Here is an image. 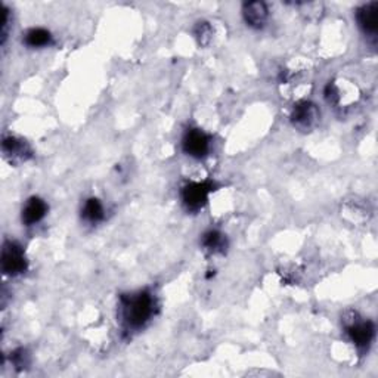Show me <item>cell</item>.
Returning a JSON list of instances; mask_svg holds the SVG:
<instances>
[{
  "label": "cell",
  "mask_w": 378,
  "mask_h": 378,
  "mask_svg": "<svg viewBox=\"0 0 378 378\" xmlns=\"http://www.w3.org/2000/svg\"><path fill=\"white\" fill-rule=\"evenodd\" d=\"M156 312V299L149 291L126 294L120 299V318L124 330L137 331L144 328Z\"/></svg>",
  "instance_id": "6da1fadb"
},
{
  "label": "cell",
  "mask_w": 378,
  "mask_h": 378,
  "mask_svg": "<svg viewBox=\"0 0 378 378\" xmlns=\"http://www.w3.org/2000/svg\"><path fill=\"white\" fill-rule=\"evenodd\" d=\"M216 188V184L212 180L204 182H189L180 191V198L188 212H200L207 204L208 195Z\"/></svg>",
  "instance_id": "7a4b0ae2"
},
{
  "label": "cell",
  "mask_w": 378,
  "mask_h": 378,
  "mask_svg": "<svg viewBox=\"0 0 378 378\" xmlns=\"http://www.w3.org/2000/svg\"><path fill=\"white\" fill-rule=\"evenodd\" d=\"M29 268L24 248L17 241H5L2 248V271L8 276H18Z\"/></svg>",
  "instance_id": "3957f363"
},
{
  "label": "cell",
  "mask_w": 378,
  "mask_h": 378,
  "mask_svg": "<svg viewBox=\"0 0 378 378\" xmlns=\"http://www.w3.org/2000/svg\"><path fill=\"white\" fill-rule=\"evenodd\" d=\"M350 319H343L349 339L358 349H368L375 335L374 324L371 320H362L353 312H350Z\"/></svg>",
  "instance_id": "277c9868"
},
{
  "label": "cell",
  "mask_w": 378,
  "mask_h": 378,
  "mask_svg": "<svg viewBox=\"0 0 378 378\" xmlns=\"http://www.w3.org/2000/svg\"><path fill=\"white\" fill-rule=\"evenodd\" d=\"M320 113L318 107L311 101H300L292 107L291 123L302 132H311L318 124Z\"/></svg>",
  "instance_id": "5b68a950"
},
{
  "label": "cell",
  "mask_w": 378,
  "mask_h": 378,
  "mask_svg": "<svg viewBox=\"0 0 378 378\" xmlns=\"http://www.w3.org/2000/svg\"><path fill=\"white\" fill-rule=\"evenodd\" d=\"M182 148H184L187 156L201 160L208 156L212 141H210V136L201 129H188L184 139H182Z\"/></svg>",
  "instance_id": "8992f818"
},
{
  "label": "cell",
  "mask_w": 378,
  "mask_h": 378,
  "mask_svg": "<svg viewBox=\"0 0 378 378\" xmlns=\"http://www.w3.org/2000/svg\"><path fill=\"white\" fill-rule=\"evenodd\" d=\"M2 151L12 163H22L30 160L33 156L30 145L17 136L4 137Z\"/></svg>",
  "instance_id": "52a82bcc"
},
{
  "label": "cell",
  "mask_w": 378,
  "mask_h": 378,
  "mask_svg": "<svg viewBox=\"0 0 378 378\" xmlns=\"http://www.w3.org/2000/svg\"><path fill=\"white\" fill-rule=\"evenodd\" d=\"M243 17L248 27L255 30H260L266 25L269 18L268 5L264 2H260V0H256V2H247L243 6Z\"/></svg>",
  "instance_id": "ba28073f"
},
{
  "label": "cell",
  "mask_w": 378,
  "mask_h": 378,
  "mask_svg": "<svg viewBox=\"0 0 378 378\" xmlns=\"http://www.w3.org/2000/svg\"><path fill=\"white\" fill-rule=\"evenodd\" d=\"M356 21L363 33L375 37L378 32V4L370 2L358 8Z\"/></svg>",
  "instance_id": "9c48e42d"
},
{
  "label": "cell",
  "mask_w": 378,
  "mask_h": 378,
  "mask_svg": "<svg viewBox=\"0 0 378 378\" xmlns=\"http://www.w3.org/2000/svg\"><path fill=\"white\" fill-rule=\"evenodd\" d=\"M48 204L45 200L40 197H32L25 201L22 212H21V220L25 227H33L40 220H43L48 215Z\"/></svg>",
  "instance_id": "30bf717a"
},
{
  "label": "cell",
  "mask_w": 378,
  "mask_h": 378,
  "mask_svg": "<svg viewBox=\"0 0 378 378\" xmlns=\"http://www.w3.org/2000/svg\"><path fill=\"white\" fill-rule=\"evenodd\" d=\"M201 245L210 253H223L228 247L227 236L219 231H207L201 238Z\"/></svg>",
  "instance_id": "8fae6325"
},
{
  "label": "cell",
  "mask_w": 378,
  "mask_h": 378,
  "mask_svg": "<svg viewBox=\"0 0 378 378\" xmlns=\"http://www.w3.org/2000/svg\"><path fill=\"white\" fill-rule=\"evenodd\" d=\"M104 217H105V210H104L102 203L95 197L88 198L85 201V205H83L81 208V219H85L86 222L95 225V223L102 222Z\"/></svg>",
  "instance_id": "7c38bea8"
},
{
  "label": "cell",
  "mask_w": 378,
  "mask_h": 378,
  "mask_svg": "<svg viewBox=\"0 0 378 378\" xmlns=\"http://www.w3.org/2000/svg\"><path fill=\"white\" fill-rule=\"evenodd\" d=\"M24 43L33 49L48 48L53 43V37H52L50 32H48L45 29H32L25 33Z\"/></svg>",
  "instance_id": "4fadbf2b"
},
{
  "label": "cell",
  "mask_w": 378,
  "mask_h": 378,
  "mask_svg": "<svg viewBox=\"0 0 378 378\" xmlns=\"http://www.w3.org/2000/svg\"><path fill=\"white\" fill-rule=\"evenodd\" d=\"M194 36H195V39H197L198 45L207 46L210 43V40H212V36H213L212 25H210L207 21H198L197 25L194 27Z\"/></svg>",
  "instance_id": "5bb4252c"
},
{
  "label": "cell",
  "mask_w": 378,
  "mask_h": 378,
  "mask_svg": "<svg viewBox=\"0 0 378 378\" xmlns=\"http://www.w3.org/2000/svg\"><path fill=\"white\" fill-rule=\"evenodd\" d=\"M11 362L13 363V367L17 370H24L29 367L30 363V356L27 353L25 349H17L15 352L11 353Z\"/></svg>",
  "instance_id": "9a60e30c"
}]
</instances>
